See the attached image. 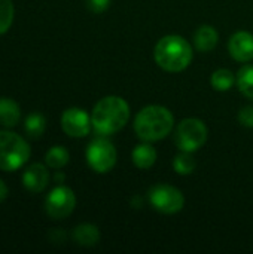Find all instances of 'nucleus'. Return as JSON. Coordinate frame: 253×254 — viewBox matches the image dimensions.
I'll return each instance as SVG.
<instances>
[{
    "label": "nucleus",
    "mask_w": 253,
    "mask_h": 254,
    "mask_svg": "<svg viewBox=\"0 0 253 254\" xmlns=\"http://www.w3.org/2000/svg\"><path fill=\"white\" fill-rule=\"evenodd\" d=\"M174 118L164 106L143 107L134 119V131L142 141L164 140L173 129Z\"/></svg>",
    "instance_id": "2"
},
{
    "label": "nucleus",
    "mask_w": 253,
    "mask_h": 254,
    "mask_svg": "<svg viewBox=\"0 0 253 254\" xmlns=\"http://www.w3.org/2000/svg\"><path fill=\"white\" fill-rule=\"evenodd\" d=\"M110 6V0H86V7L94 13H101Z\"/></svg>",
    "instance_id": "23"
},
{
    "label": "nucleus",
    "mask_w": 253,
    "mask_h": 254,
    "mask_svg": "<svg viewBox=\"0 0 253 254\" xmlns=\"http://www.w3.org/2000/svg\"><path fill=\"white\" fill-rule=\"evenodd\" d=\"M7 193H9L7 186H6V185H4V182L0 179V202H1V201H4V199L7 198Z\"/></svg>",
    "instance_id": "24"
},
{
    "label": "nucleus",
    "mask_w": 253,
    "mask_h": 254,
    "mask_svg": "<svg viewBox=\"0 0 253 254\" xmlns=\"http://www.w3.org/2000/svg\"><path fill=\"white\" fill-rule=\"evenodd\" d=\"M61 127H63V131L69 137L81 138V137H85L89 134L92 124H91V118L88 116V113L85 110L72 107L63 113Z\"/></svg>",
    "instance_id": "9"
},
{
    "label": "nucleus",
    "mask_w": 253,
    "mask_h": 254,
    "mask_svg": "<svg viewBox=\"0 0 253 254\" xmlns=\"http://www.w3.org/2000/svg\"><path fill=\"white\" fill-rule=\"evenodd\" d=\"M72 235H73L75 243L82 246V247H94L100 241V231L97 226H94L91 223L78 225L73 229Z\"/></svg>",
    "instance_id": "15"
},
{
    "label": "nucleus",
    "mask_w": 253,
    "mask_h": 254,
    "mask_svg": "<svg viewBox=\"0 0 253 254\" xmlns=\"http://www.w3.org/2000/svg\"><path fill=\"white\" fill-rule=\"evenodd\" d=\"M21 119L19 106L7 97L0 98V125L6 128H13Z\"/></svg>",
    "instance_id": "13"
},
{
    "label": "nucleus",
    "mask_w": 253,
    "mask_h": 254,
    "mask_svg": "<svg viewBox=\"0 0 253 254\" xmlns=\"http://www.w3.org/2000/svg\"><path fill=\"white\" fill-rule=\"evenodd\" d=\"M210 83L215 91L225 92V91H230L233 88V85L236 83V76L228 68H219L212 74Z\"/></svg>",
    "instance_id": "17"
},
{
    "label": "nucleus",
    "mask_w": 253,
    "mask_h": 254,
    "mask_svg": "<svg viewBox=\"0 0 253 254\" xmlns=\"http://www.w3.org/2000/svg\"><path fill=\"white\" fill-rule=\"evenodd\" d=\"M228 51L236 61L249 63L253 60V34L249 31H237L228 42Z\"/></svg>",
    "instance_id": "10"
},
{
    "label": "nucleus",
    "mask_w": 253,
    "mask_h": 254,
    "mask_svg": "<svg viewBox=\"0 0 253 254\" xmlns=\"http://www.w3.org/2000/svg\"><path fill=\"white\" fill-rule=\"evenodd\" d=\"M13 21V3L12 0H0V34L6 33Z\"/></svg>",
    "instance_id": "21"
},
{
    "label": "nucleus",
    "mask_w": 253,
    "mask_h": 254,
    "mask_svg": "<svg viewBox=\"0 0 253 254\" xmlns=\"http://www.w3.org/2000/svg\"><path fill=\"white\" fill-rule=\"evenodd\" d=\"M174 141L180 152H189V153L197 152L207 141L206 124L197 118L183 119L176 129Z\"/></svg>",
    "instance_id": "5"
},
{
    "label": "nucleus",
    "mask_w": 253,
    "mask_h": 254,
    "mask_svg": "<svg viewBox=\"0 0 253 254\" xmlns=\"http://www.w3.org/2000/svg\"><path fill=\"white\" fill-rule=\"evenodd\" d=\"M46 128V121L40 113H31L27 116L25 124H24V129L28 138L31 140H37L42 137V134L45 132Z\"/></svg>",
    "instance_id": "16"
},
{
    "label": "nucleus",
    "mask_w": 253,
    "mask_h": 254,
    "mask_svg": "<svg viewBox=\"0 0 253 254\" xmlns=\"http://www.w3.org/2000/svg\"><path fill=\"white\" fill-rule=\"evenodd\" d=\"M239 122L246 127V128H253V107L246 106L239 112Z\"/></svg>",
    "instance_id": "22"
},
{
    "label": "nucleus",
    "mask_w": 253,
    "mask_h": 254,
    "mask_svg": "<svg viewBox=\"0 0 253 254\" xmlns=\"http://www.w3.org/2000/svg\"><path fill=\"white\" fill-rule=\"evenodd\" d=\"M173 168L180 176H189L195 170V159L192 158V155L189 152H182L174 156Z\"/></svg>",
    "instance_id": "20"
},
{
    "label": "nucleus",
    "mask_w": 253,
    "mask_h": 254,
    "mask_svg": "<svg viewBox=\"0 0 253 254\" xmlns=\"http://www.w3.org/2000/svg\"><path fill=\"white\" fill-rule=\"evenodd\" d=\"M76 207V196L67 186L54 188L45 199V211L54 220H63L69 217Z\"/></svg>",
    "instance_id": "8"
},
{
    "label": "nucleus",
    "mask_w": 253,
    "mask_h": 254,
    "mask_svg": "<svg viewBox=\"0 0 253 254\" xmlns=\"http://www.w3.org/2000/svg\"><path fill=\"white\" fill-rule=\"evenodd\" d=\"M149 202L154 207V210L163 213V214H176L179 213L185 205L183 193L170 185H155L149 190Z\"/></svg>",
    "instance_id": "6"
},
{
    "label": "nucleus",
    "mask_w": 253,
    "mask_h": 254,
    "mask_svg": "<svg viewBox=\"0 0 253 254\" xmlns=\"http://www.w3.org/2000/svg\"><path fill=\"white\" fill-rule=\"evenodd\" d=\"M49 183V173L43 164H31L22 174V185L28 192L40 193Z\"/></svg>",
    "instance_id": "11"
},
{
    "label": "nucleus",
    "mask_w": 253,
    "mask_h": 254,
    "mask_svg": "<svg viewBox=\"0 0 253 254\" xmlns=\"http://www.w3.org/2000/svg\"><path fill=\"white\" fill-rule=\"evenodd\" d=\"M237 86L240 89V92L249 98L253 100V65L248 64L243 65L239 73H237Z\"/></svg>",
    "instance_id": "18"
},
{
    "label": "nucleus",
    "mask_w": 253,
    "mask_h": 254,
    "mask_svg": "<svg viewBox=\"0 0 253 254\" xmlns=\"http://www.w3.org/2000/svg\"><path fill=\"white\" fill-rule=\"evenodd\" d=\"M130 119V107L127 101L116 95L101 98L92 109L91 124L94 131L104 137L121 131Z\"/></svg>",
    "instance_id": "1"
},
{
    "label": "nucleus",
    "mask_w": 253,
    "mask_h": 254,
    "mask_svg": "<svg viewBox=\"0 0 253 254\" xmlns=\"http://www.w3.org/2000/svg\"><path fill=\"white\" fill-rule=\"evenodd\" d=\"M54 179H55V182H57V183H63V182H64V179H66V176H64L63 173H55Z\"/></svg>",
    "instance_id": "25"
},
{
    "label": "nucleus",
    "mask_w": 253,
    "mask_h": 254,
    "mask_svg": "<svg viewBox=\"0 0 253 254\" xmlns=\"http://www.w3.org/2000/svg\"><path fill=\"white\" fill-rule=\"evenodd\" d=\"M116 158L115 146L103 137L91 141L86 149V162L98 174L109 173L115 167Z\"/></svg>",
    "instance_id": "7"
},
{
    "label": "nucleus",
    "mask_w": 253,
    "mask_h": 254,
    "mask_svg": "<svg viewBox=\"0 0 253 254\" xmlns=\"http://www.w3.org/2000/svg\"><path fill=\"white\" fill-rule=\"evenodd\" d=\"M69 159H70V155H69L67 149L63 146H52L46 152V156H45L46 165L54 168V170H60L64 165H67Z\"/></svg>",
    "instance_id": "19"
},
{
    "label": "nucleus",
    "mask_w": 253,
    "mask_h": 254,
    "mask_svg": "<svg viewBox=\"0 0 253 254\" xmlns=\"http://www.w3.org/2000/svg\"><path fill=\"white\" fill-rule=\"evenodd\" d=\"M154 58L163 70L170 73H179L191 64L194 58L192 46L182 36H164L155 45Z\"/></svg>",
    "instance_id": "3"
},
{
    "label": "nucleus",
    "mask_w": 253,
    "mask_h": 254,
    "mask_svg": "<svg viewBox=\"0 0 253 254\" xmlns=\"http://www.w3.org/2000/svg\"><path fill=\"white\" fill-rule=\"evenodd\" d=\"M219 42V34L212 25H201L194 34V45L200 52H210L216 48Z\"/></svg>",
    "instance_id": "12"
},
{
    "label": "nucleus",
    "mask_w": 253,
    "mask_h": 254,
    "mask_svg": "<svg viewBox=\"0 0 253 254\" xmlns=\"http://www.w3.org/2000/svg\"><path fill=\"white\" fill-rule=\"evenodd\" d=\"M131 159L137 168L148 170L157 161V150L152 144H149L148 141H143L142 144H137L134 147V150L131 153Z\"/></svg>",
    "instance_id": "14"
},
{
    "label": "nucleus",
    "mask_w": 253,
    "mask_h": 254,
    "mask_svg": "<svg viewBox=\"0 0 253 254\" xmlns=\"http://www.w3.org/2000/svg\"><path fill=\"white\" fill-rule=\"evenodd\" d=\"M30 159L28 143L15 132L0 131V170L12 173Z\"/></svg>",
    "instance_id": "4"
}]
</instances>
